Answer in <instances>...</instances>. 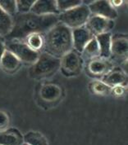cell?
<instances>
[{
  "instance_id": "6da1fadb",
  "label": "cell",
  "mask_w": 128,
  "mask_h": 145,
  "mask_svg": "<svg viewBox=\"0 0 128 145\" xmlns=\"http://www.w3.org/2000/svg\"><path fill=\"white\" fill-rule=\"evenodd\" d=\"M13 28L4 37L6 42L23 41L29 34L45 33L59 22L58 15L39 16L32 12L18 14L13 17Z\"/></svg>"
},
{
  "instance_id": "7a4b0ae2",
  "label": "cell",
  "mask_w": 128,
  "mask_h": 145,
  "mask_svg": "<svg viewBox=\"0 0 128 145\" xmlns=\"http://www.w3.org/2000/svg\"><path fill=\"white\" fill-rule=\"evenodd\" d=\"M44 45L43 52L61 59L73 50L72 29L58 22L44 33Z\"/></svg>"
},
{
  "instance_id": "3957f363",
  "label": "cell",
  "mask_w": 128,
  "mask_h": 145,
  "mask_svg": "<svg viewBox=\"0 0 128 145\" xmlns=\"http://www.w3.org/2000/svg\"><path fill=\"white\" fill-rule=\"evenodd\" d=\"M59 69L60 59L42 52L36 62L31 66L29 75L33 79H45L54 76Z\"/></svg>"
},
{
  "instance_id": "277c9868",
  "label": "cell",
  "mask_w": 128,
  "mask_h": 145,
  "mask_svg": "<svg viewBox=\"0 0 128 145\" xmlns=\"http://www.w3.org/2000/svg\"><path fill=\"white\" fill-rule=\"evenodd\" d=\"M90 16L87 5L82 3L78 7L59 13L58 20L69 29H75L85 26Z\"/></svg>"
},
{
  "instance_id": "5b68a950",
  "label": "cell",
  "mask_w": 128,
  "mask_h": 145,
  "mask_svg": "<svg viewBox=\"0 0 128 145\" xmlns=\"http://www.w3.org/2000/svg\"><path fill=\"white\" fill-rule=\"evenodd\" d=\"M6 49L17 56L21 63L31 65L36 62L40 53L33 51L23 41L6 42Z\"/></svg>"
},
{
  "instance_id": "8992f818",
  "label": "cell",
  "mask_w": 128,
  "mask_h": 145,
  "mask_svg": "<svg viewBox=\"0 0 128 145\" xmlns=\"http://www.w3.org/2000/svg\"><path fill=\"white\" fill-rule=\"evenodd\" d=\"M84 65V59L81 53L74 50L67 53L60 59V70L66 77H73L81 72Z\"/></svg>"
},
{
  "instance_id": "52a82bcc",
  "label": "cell",
  "mask_w": 128,
  "mask_h": 145,
  "mask_svg": "<svg viewBox=\"0 0 128 145\" xmlns=\"http://www.w3.org/2000/svg\"><path fill=\"white\" fill-rule=\"evenodd\" d=\"M114 68L110 59L97 57L88 60L86 71L88 74L95 78H102Z\"/></svg>"
},
{
  "instance_id": "ba28073f",
  "label": "cell",
  "mask_w": 128,
  "mask_h": 145,
  "mask_svg": "<svg viewBox=\"0 0 128 145\" xmlns=\"http://www.w3.org/2000/svg\"><path fill=\"white\" fill-rule=\"evenodd\" d=\"M127 34L115 33L111 38V56L116 60L122 62L127 59Z\"/></svg>"
},
{
  "instance_id": "9c48e42d",
  "label": "cell",
  "mask_w": 128,
  "mask_h": 145,
  "mask_svg": "<svg viewBox=\"0 0 128 145\" xmlns=\"http://www.w3.org/2000/svg\"><path fill=\"white\" fill-rule=\"evenodd\" d=\"M114 26V20L91 15L85 27L94 37L102 33H109Z\"/></svg>"
},
{
  "instance_id": "30bf717a",
  "label": "cell",
  "mask_w": 128,
  "mask_h": 145,
  "mask_svg": "<svg viewBox=\"0 0 128 145\" xmlns=\"http://www.w3.org/2000/svg\"><path fill=\"white\" fill-rule=\"evenodd\" d=\"M88 7L91 15L101 16L108 20H114L118 16L117 9L112 6L109 1H93L88 5Z\"/></svg>"
},
{
  "instance_id": "8fae6325",
  "label": "cell",
  "mask_w": 128,
  "mask_h": 145,
  "mask_svg": "<svg viewBox=\"0 0 128 145\" xmlns=\"http://www.w3.org/2000/svg\"><path fill=\"white\" fill-rule=\"evenodd\" d=\"M72 35L73 50L79 53L82 52L85 46L94 37L85 26L72 29Z\"/></svg>"
},
{
  "instance_id": "7c38bea8",
  "label": "cell",
  "mask_w": 128,
  "mask_h": 145,
  "mask_svg": "<svg viewBox=\"0 0 128 145\" xmlns=\"http://www.w3.org/2000/svg\"><path fill=\"white\" fill-rule=\"evenodd\" d=\"M104 83L110 87L117 86H127V74L121 70L120 67H115L101 78Z\"/></svg>"
},
{
  "instance_id": "4fadbf2b",
  "label": "cell",
  "mask_w": 128,
  "mask_h": 145,
  "mask_svg": "<svg viewBox=\"0 0 128 145\" xmlns=\"http://www.w3.org/2000/svg\"><path fill=\"white\" fill-rule=\"evenodd\" d=\"M31 12L39 16H48V15H59V12L57 7L56 1L53 0H39L35 1Z\"/></svg>"
},
{
  "instance_id": "5bb4252c",
  "label": "cell",
  "mask_w": 128,
  "mask_h": 145,
  "mask_svg": "<svg viewBox=\"0 0 128 145\" xmlns=\"http://www.w3.org/2000/svg\"><path fill=\"white\" fill-rule=\"evenodd\" d=\"M23 143V135L16 128L0 131V145H21Z\"/></svg>"
},
{
  "instance_id": "9a60e30c",
  "label": "cell",
  "mask_w": 128,
  "mask_h": 145,
  "mask_svg": "<svg viewBox=\"0 0 128 145\" xmlns=\"http://www.w3.org/2000/svg\"><path fill=\"white\" fill-rule=\"evenodd\" d=\"M39 95L43 101L47 103H53L61 98L62 89L59 86L55 84H45L40 87Z\"/></svg>"
},
{
  "instance_id": "2e32d148",
  "label": "cell",
  "mask_w": 128,
  "mask_h": 145,
  "mask_svg": "<svg viewBox=\"0 0 128 145\" xmlns=\"http://www.w3.org/2000/svg\"><path fill=\"white\" fill-rule=\"evenodd\" d=\"M21 62L12 52L6 50L1 61L0 69L7 73H14L20 69Z\"/></svg>"
},
{
  "instance_id": "e0dca14e",
  "label": "cell",
  "mask_w": 128,
  "mask_h": 145,
  "mask_svg": "<svg viewBox=\"0 0 128 145\" xmlns=\"http://www.w3.org/2000/svg\"><path fill=\"white\" fill-rule=\"evenodd\" d=\"M111 38L112 33H105L95 36L99 48V57L110 59L111 57Z\"/></svg>"
},
{
  "instance_id": "ac0fdd59",
  "label": "cell",
  "mask_w": 128,
  "mask_h": 145,
  "mask_svg": "<svg viewBox=\"0 0 128 145\" xmlns=\"http://www.w3.org/2000/svg\"><path fill=\"white\" fill-rule=\"evenodd\" d=\"M23 42L27 44L30 48H31L34 52H42L44 45V34L40 33H34L29 34Z\"/></svg>"
},
{
  "instance_id": "d6986e66",
  "label": "cell",
  "mask_w": 128,
  "mask_h": 145,
  "mask_svg": "<svg viewBox=\"0 0 128 145\" xmlns=\"http://www.w3.org/2000/svg\"><path fill=\"white\" fill-rule=\"evenodd\" d=\"M81 54L82 58L87 60L99 57V48L95 37H94L88 42L87 45L85 46Z\"/></svg>"
},
{
  "instance_id": "ffe728a7",
  "label": "cell",
  "mask_w": 128,
  "mask_h": 145,
  "mask_svg": "<svg viewBox=\"0 0 128 145\" xmlns=\"http://www.w3.org/2000/svg\"><path fill=\"white\" fill-rule=\"evenodd\" d=\"M89 89L92 94L97 95H108L111 94L112 87L101 80H94L89 83Z\"/></svg>"
},
{
  "instance_id": "44dd1931",
  "label": "cell",
  "mask_w": 128,
  "mask_h": 145,
  "mask_svg": "<svg viewBox=\"0 0 128 145\" xmlns=\"http://www.w3.org/2000/svg\"><path fill=\"white\" fill-rule=\"evenodd\" d=\"M24 143L29 145H48L46 138L38 131H30L23 135Z\"/></svg>"
},
{
  "instance_id": "7402d4cb",
  "label": "cell",
  "mask_w": 128,
  "mask_h": 145,
  "mask_svg": "<svg viewBox=\"0 0 128 145\" xmlns=\"http://www.w3.org/2000/svg\"><path fill=\"white\" fill-rule=\"evenodd\" d=\"M13 17L6 14L0 8V36L5 37L13 28Z\"/></svg>"
},
{
  "instance_id": "603a6c76",
  "label": "cell",
  "mask_w": 128,
  "mask_h": 145,
  "mask_svg": "<svg viewBox=\"0 0 128 145\" xmlns=\"http://www.w3.org/2000/svg\"><path fill=\"white\" fill-rule=\"evenodd\" d=\"M56 3L59 13L67 12L82 4V1L80 0H58L56 1Z\"/></svg>"
},
{
  "instance_id": "cb8c5ba5",
  "label": "cell",
  "mask_w": 128,
  "mask_h": 145,
  "mask_svg": "<svg viewBox=\"0 0 128 145\" xmlns=\"http://www.w3.org/2000/svg\"><path fill=\"white\" fill-rule=\"evenodd\" d=\"M0 8L12 17L17 13V3L14 0H0Z\"/></svg>"
},
{
  "instance_id": "d4e9b609",
  "label": "cell",
  "mask_w": 128,
  "mask_h": 145,
  "mask_svg": "<svg viewBox=\"0 0 128 145\" xmlns=\"http://www.w3.org/2000/svg\"><path fill=\"white\" fill-rule=\"evenodd\" d=\"M17 11L18 14L31 12L35 0H17Z\"/></svg>"
},
{
  "instance_id": "484cf974",
  "label": "cell",
  "mask_w": 128,
  "mask_h": 145,
  "mask_svg": "<svg viewBox=\"0 0 128 145\" xmlns=\"http://www.w3.org/2000/svg\"><path fill=\"white\" fill-rule=\"evenodd\" d=\"M10 124V117L5 111L0 110V131L8 128Z\"/></svg>"
},
{
  "instance_id": "4316f807",
  "label": "cell",
  "mask_w": 128,
  "mask_h": 145,
  "mask_svg": "<svg viewBox=\"0 0 128 145\" xmlns=\"http://www.w3.org/2000/svg\"><path fill=\"white\" fill-rule=\"evenodd\" d=\"M127 91V86H117L112 87L111 89V94L115 97H122L126 95V93Z\"/></svg>"
},
{
  "instance_id": "83f0119b",
  "label": "cell",
  "mask_w": 128,
  "mask_h": 145,
  "mask_svg": "<svg viewBox=\"0 0 128 145\" xmlns=\"http://www.w3.org/2000/svg\"><path fill=\"white\" fill-rule=\"evenodd\" d=\"M6 40L4 37L0 36V61L3 56L4 52H6Z\"/></svg>"
},
{
  "instance_id": "f1b7e54d",
  "label": "cell",
  "mask_w": 128,
  "mask_h": 145,
  "mask_svg": "<svg viewBox=\"0 0 128 145\" xmlns=\"http://www.w3.org/2000/svg\"><path fill=\"white\" fill-rule=\"evenodd\" d=\"M109 2H110V3L112 4V6L114 8L120 7L121 4L123 3V1H109Z\"/></svg>"
},
{
  "instance_id": "f546056e",
  "label": "cell",
  "mask_w": 128,
  "mask_h": 145,
  "mask_svg": "<svg viewBox=\"0 0 128 145\" xmlns=\"http://www.w3.org/2000/svg\"><path fill=\"white\" fill-rule=\"evenodd\" d=\"M21 145H29V144H26V143H23Z\"/></svg>"
}]
</instances>
